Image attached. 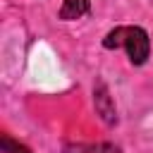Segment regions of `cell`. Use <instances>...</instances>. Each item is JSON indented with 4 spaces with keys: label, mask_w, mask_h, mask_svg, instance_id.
<instances>
[{
    "label": "cell",
    "mask_w": 153,
    "mask_h": 153,
    "mask_svg": "<svg viewBox=\"0 0 153 153\" xmlns=\"http://www.w3.org/2000/svg\"><path fill=\"white\" fill-rule=\"evenodd\" d=\"M103 45L110 48V50L112 48H124L131 65H143L148 60V53H151L148 33L141 26H117L103 38Z\"/></svg>",
    "instance_id": "1"
},
{
    "label": "cell",
    "mask_w": 153,
    "mask_h": 153,
    "mask_svg": "<svg viewBox=\"0 0 153 153\" xmlns=\"http://www.w3.org/2000/svg\"><path fill=\"white\" fill-rule=\"evenodd\" d=\"M93 103H96V112L100 115V120L105 124H115L117 122V110H115V103L110 98V91L105 84H96L93 88Z\"/></svg>",
    "instance_id": "2"
},
{
    "label": "cell",
    "mask_w": 153,
    "mask_h": 153,
    "mask_svg": "<svg viewBox=\"0 0 153 153\" xmlns=\"http://www.w3.org/2000/svg\"><path fill=\"white\" fill-rule=\"evenodd\" d=\"M88 10H91L88 0H65L62 7H60V19L72 22V19H79V17L88 14Z\"/></svg>",
    "instance_id": "3"
},
{
    "label": "cell",
    "mask_w": 153,
    "mask_h": 153,
    "mask_svg": "<svg viewBox=\"0 0 153 153\" xmlns=\"http://www.w3.org/2000/svg\"><path fill=\"white\" fill-rule=\"evenodd\" d=\"M65 153H122L115 143L98 141V143H69Z\"/></svg>",
    "instance_id": "4"
},
{
    "label": "cell",
    "mask_w": 153,
    "mask_h": 153,
    "mask_svg": "<svg viewBox=\"0 0 153 153\" xmlns=\"http://www.w3.org/2000/svg\"><path fill=\"white\" fill-rule=\"evenodd\" d=\"M0 146H2V151H5V153H29V148H24V146L14 143L10 136H2V139H0Z\"/></svg>",
    "instance_id": "5"
}]
</instances>
